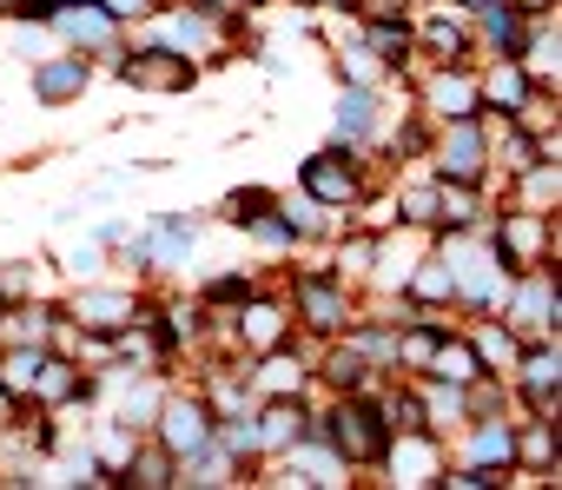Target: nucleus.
<instances>
[{"mask_svg":"<svg viewBox=\"0 0 562 490\" xmlns=\"http://www.w3.org/2000/svg\"><path fill=\"white\" fill-rule=\"evenodd\" d=\"M476 358H483V365H516V338L483 332V338H476Z\"/></svg>","mask_w":562,"mask_h":490,"instance_id":"nucleus-33","label":"nucleus"},{"mask_svg":"<svg viewBox=\"0 0 562 490\" xmlns=\"http://www.w3.org/2000/svg\"><path fill=\"white\" fill-rule=\"evenodd\" d=\"M522 457H529L536 470H542V464L555 457V437H549V424H529V437H522Z\"/></svg>","mask_w":562,"mask_h":490,"instance_id":"nucleus-34","label":"nucleus"},{"mask_svg":"<svg viewBox=\"0 0 562 490\" xmlns=\"http://www.w3.org/2000/svg\"><path fill=\"white\" fill-rule=\"evenodd\" d=\"M34 371H41V345H27V352H8V358H0V385H8L14 398H21V391H34Z\"/></svg>","mask_w":562,"mask_h":490,"instance_id":"nucleus-23","label":"nucleus"},{"mask_svg":"<svg viewBox=\"0 0 562 490\" xmlns=\"http://www.w3.org/2000/svg\"><path fill=\"white\" fill-rule=\"evenodd\" d=\"M411 299H417V305H430V299H457V279H450V266H443V259H430V266L411 279Z\"/></svg>","mask_w":562,"mask_h":490,"instance_id":"nucleus-25","label":"nucleus"},{"mask_svg":"<svg viewBox=\"0 0 562 490\" xmlns=\"http://www.w3.org/2000/svg\"><path fill=\"white\" fill-rule=\"evenodd\" d=\"M437 172L443 179H463V186H476L483 179V126L463 113V120H450V133H443V153H437Z\"/></svg>","mask_w":562,"mask_h":490,"instance_id":"nucleus-3","label":"nucleus"},{"mask_svg":"<svg viewBox=\"0 0 562 490\" xmlns=\"http://www.w3.org/2000/svg\"><path fill=\"white\" fill-rule=\"evenodd\" d=\"M424 41H430L443 60H463V27H450V21H430V27H424Z\"/></svg>","mask_w":562,"mask_h":490,"instance_id":"nucleus-31","label":"nucleus"},{"mask_svg":"<svg viewBox=\"0 0 562 490\" xmlns=\"http://www.w3.org/2000/svg\"><path fill=\"white\" fill-rule=\"evenodd\" d=\"M172 470H179V457L159 444V450H133V457H126V470H120V483H139V490H166V483H172Z\"/></svg>","mask_w":562,"mask_h":490,"instance_id":"nucleus-17","label":"nucleus"},{"mask_svg":"<svg viewBox=\"0 0 562 490\" xmlns=\"http://www.w3.org/2000/svg\"><path fill=\"white\" fill-rule=\"evenodd\" d=\"M153 417H159V444H166L179 464L199 457V450H212V411H205L199 398H172V404H159Z\"/></svg>","mask_w":562,"mask_h":490,"instance_id":"nucleus-2","label":"nucleus"},{"mask_svg":"<svg viewBox=\"0 0 562 490\" xmlns=\"http://www.w3.org/2000/svg\"><path fill=\"white\" fill-rule=\"evenodd\" d=\"M542 245H549L542 212H509L503 232H496V259L503 266H542Z\"/></svg>","mask_w":562,"mask_h":490,"instance_id":"nucleus-5","label":"nucleus"},{"mask_svg":"<svg viewBox=\"0 0 562 490\" xmlns=\"http://www.w3.org/2000/svg\"><path fill=\"white\" fill-rule=\"evenodd\" d=\"M325 378H331L338 391H358V385H364V352H358V345L331 352V358H325Z\"/></svg>","mask_w":562,"mask_h":490,"instance_id":"nucleus-27","label":"nucleus"},{"mask_svg":"<svg viewBox=\"0 0 562 490\" xmlns=\"http://www.w3.org/2000/svg\"><path fill=\"white\" fill-rule=\"evenodd\" d=\"M34 87H41V100H47V107H60V100H74V93L87 87V60H80V54L47 60V67L34 74Z\"/></svg>","mask_w":562,"mask_h":490,"instance_id":"nucleus-15","label":"nucleus"},{"mask_svg":"<svg viewBox=\"0 0 562 490\" xmlns=\"http://www.w3.org/2000/svg\"><path fill=\"white\" fill-rule=\"evenodd\" d=\"M258 212H271V192H265V186H245V192L225 199V219H232V225H251Z\"/></svg>","mask_w":562,"mask_h":490,"instance_id":"nucleus-29","label":"nucleus"},{"mask_svg":"<svg viewBox=\"0 0 562 490\" xmlns=\"http://www.w3.org/2000/svg\"><path fill=\"white\" fill-rule=\"evenodd\" d=\"M364 41H371V54H378V60H391V67L411 54V27H391V21H371V34H364Z\"/></svg>","mask_w":562,"mask_h":490,"instance_id":"nucleus-26","label":"nucleus"},{"mask_svg":"<svg viewBox=\"0 0 562 490\" xmlns=\"http://www.w3.org/2000/svg\"><path fill=\"white\" fill-rule=\"evenodd\" d=\"M238 338H245L251 352H271L278 338H285V312H278V305H251L245 325H238Z\"/></svg>","mask_w":562,"mask_h":490,"instance_id":"nucleus-21","label":"nucleus"},{"mask_svg":"<svg viewBox=\"0 0 562 490\" xmlns=\"http://www.w3.org/2000/svg\"><path fill=\"white\" fill-rule=\"evenodd\" d=\"M54 21H60V34L74 41V47H100V54H113V14L100 8V0H60L54 8Z\"/></svg>","mask_w":562,"mask_h":490,"instance_id":"nucleus-8","label":"nucleus"},{"mask_svg":"<svg viewBox=\"0 0 562 490\" xmlns=\"http://www.w3.org/2000/svg\"><path fill=\"white\" fill-rule=\"evenodd\" d=\"M516 371H522V391H529L536 417H549V411H555V385H562V358H555V345L522 352V358H516Z\"/></svg>","mask_w":562,"mask_h":490,"instance_id":"nucleus-9","label":"nucleus"},{"mask_svg":"<svg viewBox=\"0 0 562 490\" xmlns=\"http://www.w3.org/2000/svg\"><path fill=\"white\" fill-rule=\"evenodd\" d=\"M397 212H404L411 225H430V219H437V186H411V192L397 199Z\"/></svg>","mask_w":562,"mask_h":490,"instance_id":"nucleus-30","label":"nucleus"},{"mask_svg":"<svg viewBox=\"0 0 562 490\" xmlns=\"http://www.w3.org/2000/svg\"><path fill=\"white\" fill-rule=\"evenodd\" d=\"M542 159V140H529V133H509V146H503V166L509 172H522V166H536Z\"/></svg>","mask_w":562,"mask_h":490,"instance_id":"nucleus-32","label":"nucleus"},{"mask_svg":"<svg viewBox=\"0 0 562 490\" xmlns=\"http://www.w3.org/2000/svg\"><path fill=\"white\" fill-rule=\"evenodd\" d=\"M430 371H437L443 385H476L483 358H476L470 345H443V338H437V352H430Z\"/></svg>","mask_w":562,"mask_h":490,"instance_id":"nucleus-18","label":"nucleus"},{"mask_svg":"<svg viewBox=\"0 0 562 490\" xmlns=\"http://www.w3.org/2000/svg\"><path fill=\"white\" fill-rule=\"evenodd\" d=\"M258 385H265V391H299V385H305V365H299V358H285V352L271 345V358H265Z\"/></svg>","mask_w":562,"mask_h":490,"instance_id":"nucleus-24","label":"nucleus"},{"mask_svg":"<svg viewBox=\"0 0 562 490\" xmlns=\"http://www.w3.org/2000/svg\"><path fill=\"white\" fill-rule=\"evenodd\" d=\"M8 319H14V332H21L27 345H41V338H47V325H54V312H8Z\"/></svg>","mask_w":562,"mask_h":490,"instance_id":"nucleus-35","label":"nucleus"},{"mask_svg":"<svg viewBox=\"0 0 562 490\" xmlns=\"http://www.w3.org/2000/svg\"><path fill=\"white\" fill-rule=\"evenodd\" d=\"M299 305H305V325H318V332H338V325H345V292H338L325 272H312V279L299 286Z\"/></svg>","mask_w":562,"mask_h":490,"instance_id":"nucleus-12","label":"nucleus"},{"mask_svg":"<svg viewBox=\"0 0 562 490\" xmlns=\"http://www.w3.org/2000/svg\"><path fill=\"white\" fill-rule=\"evenodd\" d=\"M166 41H172V54H205L212 47V8H179L166 21Z\"/></svg>","mask_w":562,"mask_h":490,"instance_id":"nucleus-16","label":"nucleus"},{"mask_svg":"<svg viewBox=\"0 0 562 490\" xmlns=\"http://www.w3.org/2000/svg\"><path fill=\"white\" fill-rule=\"evenodd\" d=\"M509 457H516V437H509V431H496V424H490V431H476L470 464H490V470H496V464H509Z\"/></svg>","mask_w":562,"mask_h":490,"instance_id":"nucleus-28","label":"nucleus"},{"mask_svg":"<svg viewBox=\"0 0 562 490\" xmlns=\"http://www.w3.org/2000/svg\"><path fill=\"white\" fill-rule=\"evenodd\" d=\"M371 120H378V100H371L364 87H351V93L338 100V133H345V140H364Z\"/></svg>","mask_w":562,"mask_h":490,"instance_id":"nucleus-22","label":"nucleus"},{"mask_svg":"<svg viewBox=\"0 0 562 490\" xmlns=\"http://www.w3.org/2000/svg\"><path fill=\"white\" fill-rule=\"evenodd\" d=\"M205 299H212V305H232V299L245 305V299H251V286H245V279H212V286H205Z\"/></svg>","mask_w":562,"mask_h":490,"instance_id":"nucleus-36","label":"nucleus"},{"mask_svg":"<svg viewBox=\"0 0 562 490\" xmlns=\"http://www.w3.org/2000/svg\"><path fill=\"white\" fill-rule=\"evenodd\" d=\"M476 14H483V34H490L503 54L522 47V14H516V8H503V0H476Z\"/></svg>","mask_w":562,"mask_h":490,"instance_id":"nucleus-19","label":"nucleus"},{"mask_svg":"<svg viewBox=\"0 0 562 490\" xmlns=\"http://www.w3.org/2000/svg\"><path fill=\"white\" fill-rule=\"evenodd\" d=\"M476 100H483V93H476V80H463V74H457V80L443 74V80L430 87V107H437L443 120H463V113H476Z\"/></svg>","mask_w":562,"mask_h":490,"instance_id":"nucleus-20","label":"nucleus"},{"mask_svg":"<svg viewBox=\"0 0 562 490\" xmlns=\"http://www.w3.org/2000/svg\"><path fill=\"white\" fill-rule=\"evenodd\" d=\"M120 74H126L133 87H159V93L192 87V60H186V54H172V47H146V54L120 60Z\"/></svg>","mask_w":562,"mask_h":490,"instance_id":"nucleus-4","label":"nucleus"},{"mask_svg":"<svg viewBox=\"0 0 562 490\" xmlns=\"http://www.w3.org/2000/svg\"><path fill=\"white\" fill-rule=\"evenodd\" d=\"M74 325L106 338V332L139 325V305H133V292H80V299H74Z\"/></svg>","mask_w":562,"mask_h":490,"instance_id":"nucleus-7","label":"nucleus"},{"mask_svg":"<svg viewBox=\"0 0 562 490\" xmlns=\"http://www.w3.org/2000/svg\"><path fill=\"white\" fill-rule=\"evenodd\" d=\"M60 0H0V14H27V21H54Z\"/></svg>","mask_w":562,"mask_h":490,"instance_id":"nucleus-37","label":"nucleus"},{"mask_svg":"<svg viewBox=\"0 0 562 490\" xmlns=\"http://www.w3.org/2000/svg\"><path fill=\"white\" fill-rule=\"evenodd\" d=\"M305 411L292 404V398H271L258 417H251V431H258V450H285V444H305Z\"/></svg>","mask_w":562,"mask_h":490,"instance_id":"nucleus-10","label":"nucleus"},{"mask_svg":"<svg viewBox=\"0 0 562 490\" xmlns=\"http://www.w3.org/2000/svg\"><path fill=\"white\" fill-rule=\"evenodd\" d=\"M516 325H522V332H549V325H555V279L536 272V266H529V279H522V292H516Z\"/></svg>","mask_w":562,"mask_h":490,"instance_id":"nucleus-11","label":"nucleus"},{"mask_svg":"<svg viewBox=\"0 0 562 490\" xmlns=\"http://www.w3.org/2000/svg\"><path fill=\"white\" fill-rule=\"evenodd\" d=\"M397 352H404L411 365H430V352H437V332H411V338H404Z\"/></svg>","mask_w":562,"mask_h":490,"instance_id":"nucleus-38","label":"nucleus"},{"mask_svg":"<svg viewBox=\"0 0 562 490\" xmlns=\"http://www.w3.org/2000/svg\"><path fill=\"white\" fill-rule=\"evenodd\" d=\"M490 107H503V113H522L529 107V67L516 60V54H503V67L490 74V87H476Z\"/></svg>","mask_w":562,"mask_h":490,"instance_id":"nucleus-14","label":"nucleus"},{"mask_svg":"<svg viewBox=\"0 0 562 490\" xmlns=\"http://www.w3.org/2000/svg\"><path fill=\"white\" fill-rule=\"evenodd\" d=\"M305 192L318 205H351L358 199V166L345 153H318V159H305Z\"/></svg>","mask_w":562,"mask_h":490,"instance_id":"nucleus-6","label":"nucleus"},{"mask_svg":"<svg viewBox=\"0 0 562 490\" xmlns=\"http://www.w3.org/2000/svg\"><path fill=\"white\" fill-rule=\"evenodd\" d=\"M93 391H100L93 378H80L67 358H47V352H41V371H34V398L60 404V398H93Z\"/></svg>","mask_w":562,"mask_h":490,"instance_id":"nucleus-13","label":"nucleus"},{"mask_svg":"<svg viewBox=\"0 0 562 490\" xmlns=\"http://www.w3.org/2000/svg\"><path fill=\"white\" fill-rule=\"evenodd\" d=\"M305 437H312V444H338L345 464H378V457L391 450V424H384V411L364 404V398H345L331 417L305 424Z\"/></svg>","mask_w":562,"mask_h":490,"instance_id":"nucleus-1","label":"nucleus"},{"mask_svg":"<svg viewBox=\"0 0 562 490\" xmlns=\"http://www.w3.org/2000/svg\"><path fill=\"white\" fill-rule=\"evenodd\" d=\"M100 8H106L113 21H126V14H146V8H153V0H100Z\"/></svg>","mask_w":562,"mask_h":490,"instance_id":"nucleus-39","label":"nucleus"}]
</instances>
